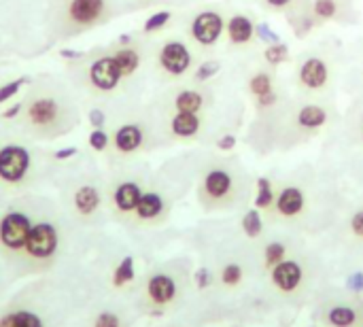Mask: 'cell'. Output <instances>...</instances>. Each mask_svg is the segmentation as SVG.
<instances>
[{
  "mask_svg": "<svg viewBox=\"0 0 363 327\" xmlns=\"http://www.w3.org/2000/svg\"><path fill=\"white\" fill-rule=\"evenodd\" d=\"M228 15L221 9H202L194 15L189 23L191 40L202 49H213L225 34Z\"/></svg>",
  "mask_w": 363,
  "mask_h": 327,
  "instance_id": "6da1fadb",
  "label": "cell"
},
{
  "mask_svg": "<svg viewBox=\"0 0 363 327\" xmlns=\"http://www.w3.org/2000/svg\"><path fill=\"white\" fill-rule=\"evenodd\" d=\"M225 43L232 49H249L257 40V23L249 13L234 11L225 19Z\"/></svg>",
  "mask_w": 363,
  "mask_h": 327,
  "instance_id": "7a4b0ae2",
  "label": "cell"
},
{
  "mask_svg": "<svg viewBox=\"0 0 363 327\" xmlns=\"http://www.w3.org/2000/svg\"><path fill=\"white\" fill-rule=\"evenodd\" d=\"M332 79V68L328 64V60L319 57V55H308L306 60L300 62L298 72H296V81L304 92H321L330 85Z\"/></svg>",
  "mask_w": 363,
  "mask_h": 327,
  "instance_id": "3957f363",
  "label": "cell"
},
{
  "mask_svg": "<svg viewBox=\"0 0 363 327\" xmlns=\"http://www.w3.org/2000/svg\"><path fill=\"white\" fill-rule=\"evenodd\" d=\"M162 70L170 77H183L194 66V53L183 40H166L157 53Z\"/></svg>",
  "mask_w": 363,
  "mask_h": 327,
  "instance_id": "277c9868",
  "label": "cell"
},
{
  "mask_svg": "<svg viewBox=\"0 0 363 327\" xmlns=\"http://www.w3.org/2000/svg\"><path fill=\"white\" fill-rule=\"evenodd\" d=\"M30 230H32V221H30L28 215L17 213V211L6 213V215L0 219V243H2L6 249H11V251L26 249Z\"/></svg>",
  "mask_w": 363,
  "mask_h": 327,
  "instance_id": "5b68a950",
  "label": "cell"
},
{
  "mask_svg": "<svg viewBox=\"0 0 363 327\" xmlns=\"http://www.w3.org/2000/svg\"><path fill=\"white\" fill-rule=\"evenodd\" d=\"M30 168V153L21 145H6L0 149V179L6 183H19Z\"/></svg>",
  "mask_w": 363,
  "mask_h": 327,
  "instance_id": "8992f818",
  "label": "cell"
},
{
  "mask_svg": "<svg viewBox=\"0 0 363 327\" xmlns=\"http://www.w3.org/2000/svg\"><path fill=\"white\" fill-rule=\"evenodd\" d=\"M57 249V230L51 223H36L30 230L26 251L30 257L36 260H47L55 253Z\"/></svg>",
  "mask_w": 363,
  "mask_h": 327,
  "instance_id": "52a82bcc",
  "label": "cell"
},
{
  "mask_svg": "<svg viewBox=\"0 0 363 327\" xmlns=\"http://www.w3.org/2000/svg\"><path fill=\"white\" fill-rule=\"evenodd\" d=\"M121 70L115 62L113 55H104V57H98L91 66H89V81L94 87L102 89V92H113L119 81H121Z\"/></svg>",
  "mask_w": 363,
  "mask_h": 327,
  "instance_id": "ba28073f",
  "label": "cell"
},
{
  "mask_svg": "<svg viewBox=\"0 0 363 327\" xmlns=\"http://www.w3.org/2000/svg\"><path fill=\"white\" fill-rule=\"evenodd\" d=\"M202 189L211 200H225L232 192H234V177L230 170L225 168H211L204 174L202 181Z\"/></svg>",
  "mask_w": 363,
  "mask_h": 327,
  "instance_id": "9c48e42d",
  "label": "cell"
},
{
  "mask_svg": "<svg viewBox=\"0 0 363 327\" xmlns=\"http://www.w3.org/2000/svg\"><path fill=\"white\" fill-rule=\"evenodd\" d=\"M272 281L279 289L283 292H294L300 281H302V268L300 264L296 262H289V260H283L281 264H277L272 268Z\"/></svg>",
  "mask_w": 363,
  "mask_h": 327,
  "instance_id": "30bf717a",
  "label": "cell"
},
{
  "mask_svg": "<svg viewBox=\"0 0 363 327\" xmlns=\"http://www.w3.org/2000/svg\"><path fill=\"white\" fill-rule=\"evenodd\" d=\"M104 11V0H70L68 15L77 23H94Z\"/></svg>",
  "mask_w": 363,
  "mask_h": 327,
  "instance_id": "8fae6325",
  "label": "cell"
},
{
  "mask_svg": "<svg viewBox=\"0 0 363 327\" xmlns=\"http://www.w3.org/2000/svg\"><path fill=\"white\" fill-rule=\"evenodd\" d=\"M202 130L200 113H177L170 119V132L177 138H194Z\"/></svg>",
  "mask_w": 363,
  "mask_h": 327,
  "instance_id": "7c38bea8",
  "label": "cell"
},
{
  "mask_svg": "<svg viewBox=\"0 0 363 327\" xmlns=\"http://www.w3.org/2000/svg\"><path fill=\"white\" fill-rule=\"evenodd\" d=\"M328 111L319 104H306L302 106L298 113H296V123L300 130H306V132H315L319 128H323L328 123Z\"/></svg>",
  "mask_w": 363,
  "mask_h": 327,
  "instance_id": "4fadbf2b",
  "label": "cell"
},
{
  "mask_svg": "<svg viewBox=\"0 0 363 327\" xmlns=\"http://www.w3.org/2000/svg\"><path fill=\"white\" fill-rule=\"evenodd\" d=\"M274 204L283 217H296L304 209V194L298 187H283L281 194L277 196Z\"/></svg>",
  "mask_w": 363,
  "mask_h": 327,
  "instance_id": "5bb4252c",
  "label": "cell"
},
{
  "mask_svg": "<svg viewBox=\"0 0 363 327\" xmlns=\"http://www.w3.org/2000/svg\"><path fill=\"white\" fill-rule=\"evenodd\" d=\"M115 149L121 153H132L143 145V128L136 123H125L115 132Z\"/></svg>",
  "mask_w": 363,
  "mask_h": 327,
  "instance_id": "9a60e30c",
  "label": "cell"
},
{
  "mask_svg": "<svg viewBox=\"0 0 363 327\" xmlns=\"http://www.w3.org/2000/svg\"><path fill=\"white\" fill-rule=\"evenodd\" d=\"M147 292H149V298L155 304H168L177 294V285L168 275H155V277L149 279Z\"/></svg>",
  "mask_w": 363,
  "mask_h": 327,
  "instance_id": "2e32d148",
  "label": "cell"
},
{
  "mask_svg": "<svg viewBox=\"0 0 363 327\" xmlns=\"http://www.w3.org/2000/svg\"><path fill=\"white\" fill-rule=\"evenodd\" d=\"M143 198V192L138 187V183H132V181H125L121 183L117 189H115V204L121 213H132L136 211L138 202Z\"/></svg>",
  "mask_w": 363,
  "mask_h": 327,
  "instance_id": "e0dca14e",
  "label": "cell"
},
{
  "mask_svg": "<svg viewBox=\"0 0 363 327\" xmlns=\"http://www.w3.org/2000/svg\"><path fill=\"white\" fill-rule=\"evenodd\" d=\"M177 113H200L204 109V94L200 89H181L174 96Z\"/></svg>",
  "mask_w": 363,
  "mask_h": 327,
  "instance_id": "ac0fdd59",
  "label": "cell"
},
{
  "mask_svg": "<svg viewBox=\"0 0 363 327\" xmlns=\"http://www.w3.org/2000/svg\"><path fill=\"white\" fill-rule=\"evenodd\" d=\"M57 117V104L51 98H38L30 106V119L36 126H47Z\"/></svg>",
  "mask_w": 363,
  "mask_h": 327,
  "instance_id": "d6986e66",
  "label": "cell"
},
{
  "mask_svg": "<svg viewBox=\"0 0 363 327\" xmlns=\"http://www.w3.org/2000/svg\"><path fill=\"white\" fill-rule=\"evenodd\" d=\"M308 9H311L313 17L323 23V21H334V19L340 17L342 2L340 0H311Z\"/></svg>",
  "mask_w": 363,
  "mask_h": 327,
  "instance_id": "ffe728a7",
  "label": "cell"
},
{
  "mask_svg": "<svg viewBox=\"0 0 363 327\" xmlns=\"http://www.w3.org/2000/svg\"><path fill=\"white\" fill-rule=\"evenodd\" d=\"M74 206L81 215H91L100 206V194L91 185H83L74 194Z\"/></svg>",
  "mask_w": 363,
  "mask_h": 327,
  "instance_id": "44dd1931",
  "label": "cell"
},
{
  "mask_svg": "<svg viewBox=\"0 0 363 327\" xmlns=\"http://www.w3.org/2000/svg\"><path fill=\"white\" fill-rule=\"evenodd\" d=\"M247 89H249V94H251L255 100H259L262 96L274 92V77H272V72H268V70H257V72H253L251 79H249V83H247Z\"/></svg>",
  "mask_w": 363,
  "mask_h": 327,
  "instance_id": "7402d4cb",
  "label": "cell"
},
{
  "mask_svg": "<svg viewBox=\"0 0 363 327\" xmlns=\"http://www.w3.org/2000/svg\"><path fill=\"white\" fill-rule=\"evenodd\" d=\"M162 211H164V200L155 192L143 194V198H140V202L136 206V215L140 219H155V217H160Z\"/></svg>",
  "mask_w": 363,
  "mask_h": 327,
  "instance_id": "603a6c76",
  "label": "cell"
},
{
  "mask_svg": "<svg viewBox=\"0 0 363 327\" xmlns=\"http://www.w3.org/2000/svg\"><path fill=\"white\" fill-rule=\"evenodd\" d=\"M0 327H43V321L30 311H15L0 319Z\"/></svg>",
  "mask_w": 363,
  "mask_h": 327,
  "instance_id": "cb8c5ba5",
  "label": "cell"
},
{
  "mask_svg": "<svg viewBox=\"0 0 363 327\" xmlns=\"http://www.w3.org/2000/svg\"><path fill=\"white\" fill-rule=\"evenodd\" d=\"M113 57H115V62H117V66H119V70H121L123 77L134 74V72L138 70V66H140V55H138V51H136V49H130V47L119 49Z\"/></svg>",
  "mask_w": 363,
  "mask_h": 327,
  "instance_id": "d4e9b609",
  "label": "cell"
},
{
  "mask_svg": "<svg viewBox=\"0 0 363 327\" xmlns=\"http://www.w3.org/2000/svg\"><path fill=\"white\" fill-rule=\"evenodd\" d=\"M262 57H264V62H266L268 66L277 68V66H281V64H285V62L289 60V47H287L285 43H281V40L270 43V45H266V49L262 51Z\"/></svg>",
  "mask_w": 363,
  "mask_h": 327,
  "instance_id": "484cf974",
  "label": "cell"
},
{
  "mask_svg": "<svg viewBox=\"0 0 363 327\" xmlns=\"http://www.w3.org/2000/svg\"><path fill=\"white\" fill-rule=\"evenodd\" d=\"M277 196H274V189H272V183L270 179L262 177L257 179V198H255V206L257 209H270L274 204Z\"/></svg>",
  "mask_w": 363,
  "mask_h": 327,
  "instance_id": "4316f807",
  "label": "cell"
},
{
  "mask_svg": "<svg viewBox=\"0 0 363 327\" xmlns=\"http://www.w3.org/2000/svg\"><path fill=\"white\" fill-rule=\"evenodd\" d=\"M170 19H172V13H170V11H157V13H153L151 17H147V21L143 23V30H145L147 34L160 32V30H164V28L170 23Z\"/></svg>",
  "mask_w": 363,
  "mask_h": 327,
  "instance_id": "83f0119b",
  "label": "cell"
},
{
  "mask_svg": "<svg viewBox=\"0 0 363 327\" xmlns=\"http://www.w3.org/2000/svg\"><path fill=\"white\" fill-rule=\"evenodd\" d=\"M219 70H221V62H217V60H206V62L198 64V68L194 70V79H196L198 83H204V81H211L213 77H217Z\"/></svg>",
  "mask_w": 363,
  "mask_h": 327,
  "instance_id": "f1b7e54d",
  "label": "cell"
},
{
  "mask_svg": "<svg viewBox=\"0 0 363 327\" xmlns=\"http://www.w3.org/2000/svg\"><path fill=\"white\" fill-rule=\"evenodd\" d=\"M132 279H134V260L128 255V257H123L121 264L117 266V270H115V275H113V283H115L117 287H121V285L130 283Z\"/></svg>",
  "mask_w": 363,
  "mask_h": 327,
  "instance_id": "f546056e",
  "label": "cell"
},
{
  "mask_svg": "<svg viewBox=\"0 0 363 327\" xmlns=\"http://www.w3.org/2000/svg\"><path fill=\"white\" fill-rule=\"evenodd\" d=\"M262 228H264V223H262L259 213L255 209L247 211V215L242 217V230H245V234L251 236V238H257L262 234Z\"/></svg>",
  "mask_w": 363,
  "mask_h": 327,
  "instance_id": "4dcf8cb0",
  "label": "cell"
},
{
  "mask_svg": "<svg viewBox=\"0 0 363 327\" xmlns=\"http://www.w3.org/2000/svg\"><path fill=\"white\" fill-rule=\"evenodd\" d=\"M330 323L334 327H351L355 323V313L347 306H338L330 313Z\"/></svg>",
  "mask_w": 363,
  "mask_h": 327,
  "instance_id": "1f68e13d",
  "label": "cell"
},
{
  "mask_svg": "<svg viewBox=\"0 0 363 327\" xmlns=\"http://www.w3.org/2000/svg\"><path fill=\"white\" fill-rule=\"evenodd\" d=\"M262 4L274 13H294L298 6H302V0H262Z\"/></svg>",
  "mask_w": 363,
  "mask_h": 327,
  "instance_id": "d6a6232c",
  "label": "cell"
},
{
  "mask_svg": "<svg viewBox=\"0 0 363 327\" xmlns=\"http://www.w3.org/2000/svg\"><path fill=\"white\" fill-rule=\"evenodd\" d=\"M26 83H28V77H19V79H15V81L4 83V85L0 87V104L6 102V100H11V98H15L17 92L21 89V85H26Z\"/></svg>",
  "mask_w": 363,
  "mask_h": 327,
  "instance_id": "836d02e7",
  "label": "cell"
},
{
  "mask_svg": "<svg viewBox=\"0 0 363 327\" xmlns=\"http://www.w3.org/2000/svg\"><path fill=\"white\" fill-rule=\"evenodd\" d=\"M285 260V247L281 243H270L266 247V264L270 268H274L277 264H281Z\"/></svg>",
  "mask_w": 363,
  "mask_h": 327,
  "instance_id": "e575fe53",
  "label": "cell"
},
{
  "mask_svg": "<svg viewBox=\"0 0 363 327\" xmlns=\"http://www.w3.org/2000/svg\"><path fill=\"white\" fill-rule=\"evenodd\" d=\"M221 279L225 285H236L242 279V268L238 264H228L221 272Z\"/></svg>",
  "mask_w": 363,
  "mask_h": 327,
  "instance_id": "d590c367",
  "label": "cell"
},
{
  "mask_svg": "<svg viewBox=\"0 0 363 327\" xmlns=\"http://www.w3.org/2000/svg\"><path fill=\"white\" fill-rule=\"evenodd\" d=\"M89 145H91V149H96V151L106 149V145H108V134H106L102 128H94V132L89 134Z\"/></svg>",
  "mask_w": 363,
  "mask_h": 327,
  "instance_id": "8d00e7d4",
  "label": "cell"
},
{
  "mask_svg": "<svg viewBox=\"0 0 363 327\" xmlns=\"http://www.w3.org/2000/svg\"><path fill=\"white\" fill-rule=\"evenodd\" d=\"M257 38H259L262 43H266V45L279 40V36L272 32V28H270L268 23H257Z\"/></svg>",
  "mask_w": 363,
  "mask_h": 327,
  "instance_id": "74e56055",
  "label": "cell"
},
{
  "mask_svg": "<svg viewBox=\"0 0 363 327\" xmlns=\"http://www.w3.org/2000/svg\"><path fill=\"white\" fill-rule=\"evenodd\" d=\"M236 147V136L234 134H221L217 138V149L219 151H232Z\"/></svg>",
  "mask_w": 363,
  "mask_h": 327,
  "instance_id": "f35d334b",
  "label": "cell"
},
{
  "mask_svg": "<svg viewBox=\"0 0 363 327\" xmlns=\"http://www.w3.org/2000/svg\"><path fill=\"white\" fill-rule=\"evenodd\" d=\"M96 327H119V317L113 313H102L96 319Z\"/></svg>",
  "mask_w": 363,
  "mask_h": 327,
  "instance_id": "ab89813d",
  "label": "cell"
},
{
  "mask_svg": "<svg viewBox=\"0 0 363 327\" xmlns=\"http://www.w3.org/2000/svg\"><path fill=\"white\" fill-rule=\"evenodd\" d=\"M279 102V94L277 92H270V94H266V96H262L259 100H257V106L259 109H270V106H274Z\"/></svg>",
  "mask_w": 363,
  "mask_h": 327,
  "instance_id": "60d3db41",
  "label": "cell"
},
{
  "mask_svg": "<svg viewBox=\"0 0 363 327\" xmlns=\"http://www.w3.org/2000/svg\"><path fill=\"white\" fill-rule=\"evenodd\" d=\"M351 230H353L355 236L363 238V211L353 215V219H351Z\"/></svg>",
  "mask_w": 363,
  "mask_h": 327,
  "instance_id": "b9f144b4",
  "label": "cell"
},
{
  "mask_svg": "<svg viewBox=\"0 0 363 327\" xmlns=\"http://www.w3.org/2000/svg\"><path fill=\"white\" fill-rule=\"evenodd\" d=\"M104 121H106V117H104V113H102L100 109H91V111H89V123H91L94 128H102Z\"/></svg>",
  "mask_w": 363,
  "mask_h": 327,
  "instance_id": "7bdbcfd3",
  "label": "cell"
},
{
  "mask_svg": "<svg viewBox=\"0 0 363 327\" xmlns=\"http://www.w3.org/2000/svg\"><path fill=\"white\" fill-rule=\"evenodd\" d=\"M196 281H198V287H208L211 285V272L206 270V268H200L198 272H196Z\"/></svg>",
  "mask_w": 363,
  "mask_h": 327,
  "instance_id": "ee69618b",
  "label": "cell"
},
{
  "mask_svg": "<svg viewBox=\"0 0 363 327\" xmlns=\"http://www.w3.org/2000/svg\"><path fill=\"white\" fill-rule=\"evenodd\" d=\"M349 287H351L353 292H363V275H353V277L349 279Z\"/></svg>",
  "mask_w": 363,
  "mask_h": 327,
  "instance_id": "f6af8a7d",
  "label": "cell"
},
{
  "mask_svg": "<svg viewBox=\"0 0 363 327\" xmlns=\"http://www.w3.org/2000/svg\"><path fill=\"white\" fill-rule=\"evenodd\" d=\"M72 155H77V147H66V149L55 151V160H68Z\"/></svg>",
  "mask_w": 363,
  "mask_h": 327,
  "instance_id": "bcb514c9",
  "label": "cell"
},
{
  "mask_svg": "<svg viewBox=\"0 0 363 327\" xmlns=\"http://www.w3.org/2000/svg\"><path fill=\"white\" fill-rule=\"evenodd\" d=\"M60 55L66 57V60H77V57H81L83 53H81V51H72V49H62Z\"/></svg>",
  "mask_w": 363,
  "mask_h": 327,
  "instance_id": "7dc6e473",
  "label": "cell"
},
{
  "mask_svg": "<svg viewBox=\"0 0 363 327\" xmlns=\"http://www.w3.org/2000/svg\"><path fill=\"white\" fill-rule=\"evenodd\" d=\"M19 109H21V106H19V104H15V106L6 109V111L2 113V117H4V119H13V117H15V115L19 113Z\"/></svg>",
  "mask_w": 363,
  "mask_h": 327,
  "instance_id": "c3c4849f",
  "label": "cell"
},
{
  "mask_svg": "<svg viewBox=\"0 0 363 327\" xmlns=\"http://www.w3.org/2000/svg\"><path fill=\"white\" fill-rule=\"evenodd\" d=\"M130 40H132L130 34H121V36H119V43H121V45H130Z\"/></svg>",
  "mask_w": 363,
  "mask_h": 327,
  "instance_id": "681fc988",
  "label": "cell"
},
{
  "mask_svg": "<svg viewBox=\"0 0 363 327\" xmlns=\"http://www.w3.org/2000/svg\"><path fill=\"white\" fill-rule=\"evenodd\" d=\"M362 143H363V123H362Z\"/></svg>",
  "mask_w": 363,
  "mask_h": 327,
  "instance_id": "f907efd6",
  "label": "cell"
}]
</instances>
